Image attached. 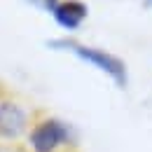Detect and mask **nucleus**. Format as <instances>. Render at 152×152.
<instances>
[{
  "label": "nucleus",
  "instance_id": "nucleus-6",
  "mask_svg": "<svg viewBox=\"0 0 152 152\" xmlns=\"http://www.w3.org/2000/svg\"><path fill=\"white\" fill-rule=\"evenodd\" d=\"M145 7H152V0H145Z\"/></svg>",
  "mask_w": 152,
  "mask_h": 152
},
{
  "label": "nucleus",
  "instance_id": "nucleus-1",
  "mask_svg": "<svg viewBox=\"0 0 152 152\" xmlns=\"http://www.w3.org/2000/svg\"><path fill=\"white\" fill-rule=\"evenodd\" d=\"M49 49H63V52H70L75 54L80 61H87L89 66H94L98 70H103L108 77H113V82L117 87H126L129 82V75H126V66L122 58L113 56L103 49H96V47H89V45H82V42H75V40H68V38H54L47 42Z\"/></svg>",
  "mask_w": 152,
  "mask_h": 152
},
{
  "label": "nucleus",
  "instance_id": "nucleus-5",
  "mask_svg": "<svg viewBox=\"0 0 152 152\" xmlns=\"http://www.w3.org/2000/svg\"><path fill=\"white\" fill-rule=\"evenodd\" d=\"M31 5H35L38 10H42V12H54L58 7V2L61 0H28Z\"/></svg>",
  "mask_w": 152,
  "mask_h": 152
},
{
  "label": "nucleus",
  "instance_id": "nucleus-4",
  "mask_svg": "<svg viewBox=\"0 0 152 152\" xmlns=\"http://www.w3.org/2000/svg\"><path fill=\"white\" fill-rule=\"evenodd\" d=\"M26 129V113L12 101H0V136L17 138Z\"/></svg>",
  "mask_w": 152,
  "mask_h": 152
},
{
  "label": "nucleus",
  "instance_id": "nucleus-3",
  "mask_svg": "<svg viewBox=\"0 0 152 152\" xmlns=\"http://www.w3.org/2000/svg\"><path fill=\"white\" fill-rule=\"evenodd\" d=\"M52 14H54V21H56L61 28L77 31V28L82 26V21L87 19L89 7H87V2H82V0H61L58 7Z\"/></svg>",
  "mask_w": 152,
  "mask_h": 152
},
{
  "label": "nucleus",
  "instance_id": "nucleus-2",
  "mask_svg": "<svg viewBox=\"0 0 152 152\" xmlns=\"http://www.w3.org/2000/svg\"><path fill=\"white\" fill-rule=\"evenodd\" d=\"M68 140H70V129L66 122H61L56 117L42 119L28 136L33 152H54L58 145H63Z\"/></svg>",
  "mask_w": 152,
  "mask_h": 152
}]
</instances>
